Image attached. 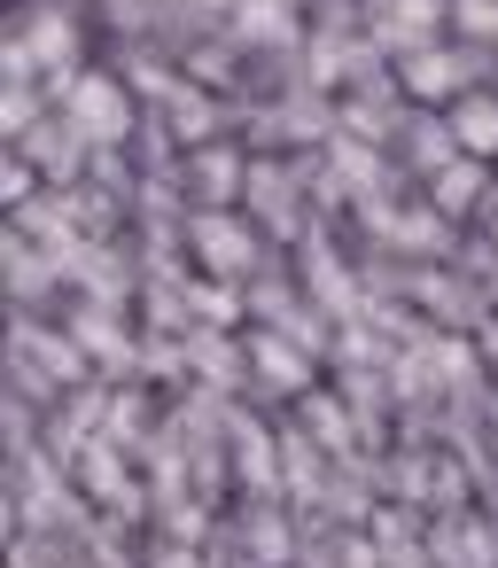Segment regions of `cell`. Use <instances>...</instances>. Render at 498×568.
<instances>
[{
    "instance_id": "1",
    "label": "cell",
    "mask_w": 498,
    "mask_h": 568,
    "mask_svg": "<svg viewBox=\"0 0 498 568\" xmlns=\"http://www.w3.org/2000/svg\"><path fill=\"white\" fill-rule=\"evenodd\" d=\"M459 133H467L475 149H490V141H498V110H490V102H467V110H459Z\"/></svg>"
}]
</instances>
